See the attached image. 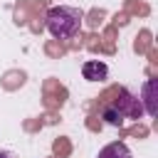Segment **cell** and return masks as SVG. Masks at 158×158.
<instances>
[{"label": "cell", "mask_w": 158, "mask_h": 158, "mask_svg": "<svg viewBox=\"0 0 158 158\" xmlns=\"http://www.w3.org/2000/svg\"><path fill=\"white\" fill-rule=\"evenodd\" d=\"M81 20H84V12L79 7H72V5H54L47 10V17H44V27L52 37L57 40H72L79 35L81 30Z\"/></svg>", "instance_id": "1"}, {"label": "cell", "mask_w": 158, "mask_h": 158, "mask_svg": "<svg viewBox=\"0 0 158 158\" xmlns=\"http://www.w3.org/2000/svg\"><path fill=\"white\" fill-rule=\"evenodd\" d=\"M114 106L123 114V118H141V116H143V104H141V99H138L133 91H128V89H121V91H118V99L114 101Z\"/></svg>", "instance_id": "2"}, {"label": "cell", "mask_w": 158, "mask_h": 158, "mask_svg": "<svg viewBox=\"0 0 158 158\" xmlns=\"http://www.w3.org/2000/svg\"><path fill=\"white\" fill-rule=\"evenodd\" d=\"M156 86H158V79H146L143 86H141V104H143V114L148 116H156L158 114V104H156Z\"/></svg>", "instance_id": "3"}, {"label": "cell", "mask_w": 158, "mask_h": 158, "mask_svg": "<svg viewBox=\"0 0 158 158\" xmlns=\"http://www.w3.org/2000/svg\"><path fill=\"white\" fill-rule=\"evenodd\" d=\"M81 77L86 81H104L109 77V67L104 62H99V59H86L81 64Z\"/></svg>", "instance_id": "4"}, {"label": "cell", "mask_w": 158, "mask_h": 158, "mask_svg": "<svg viewBox=\"0 0 158 158\" xmlns=\"http://www.w3.org/2000/svg\"><path fill=\"white\" fill-rule=\"evenodd\" d=\"M96 158H133V156H131V151H128V146L123 141H111L99 151Z\"/></svg>", "instance_id": "5"}, {"label": "cell", "mask_w": 158, "mask_h": 158, "mask_svg": "<svg viewBox=\"0 0 158 158\" xmlns=\"http://www.w3.org/2000/svg\"><path fill=\"white\" fill-rule=\"evenodd\" d=\"M101 118L109 123V126H121L126 118H123V114L114 106V104H109V106H104V111H101Z\"/></svg>", "instance_id": "6"}, {"label": "cell", "mask_w": 158, "mask_h": 158, "mask_svg": "<svg viewBox=\"0 0 158 158\" xmlns=\"http://www.w3.org/2000/svg\"><path fill=\"white\" fill-rule=\"evenodd\" d=\"M0 158H15L12 153H7V151H0Z\"/></svg>", "instance_id": "7"}]
</instances>
